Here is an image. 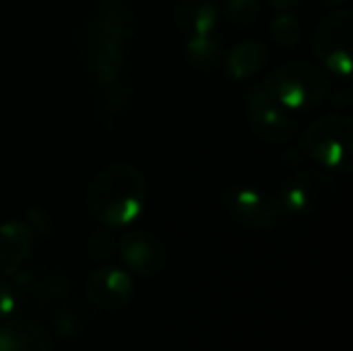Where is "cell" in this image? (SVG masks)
<instances>
[{
	"label": "cell",
	"instance_id": "obj_1",
	"mask_svg": "<svg viewBox=\"0 0 353 351\" xmlns=\"http://www.w3.org/2000/svg\"><path fill=\"white\" fill-rule=\"evenodd\" d=\"M137 33L130 0H87L77 25V48L95 85L97 112L114 122L128 101V58Z\"/></svg>",
	"mask_w": 353,
	"mask_h": 351
},
{
	"label": "cell",
	"instance_id": "obj_2",
	"mask_svg": "<svg viewBox=\"0 0 353 351\" xmlns=\"http://www.w3.org/2000/svg\"><path fill=\"white\" fill-rule=\"evenodd\" d=\"M147 192V178L137 166L110 163L89 182L87 209L105 228H124L143 213Z\"/></svg>",
	"mask_w": 353,
	"mask_h": 351
},
{
	"label": "cell",
	"instance_id": "obj_3",
	"mask_svg": "<svg viewBox=\"0 0 353 351\" xmlns=\"http://www.w3.org/2000/svg\"><path fill=\"white\" fill-rule=\"evenodd\" d=\"M263 85L290 112L314 110L325 101L331 89L329 77L316 64L306 60H290L281 64Z\"/></svg>",
	"mask_w": 353,
	"mask_h": 351
},
{
	"label": "cell",
	"instance_id": "obj_4",
	"mask_svg": "<svg viewBox=\"0 0 353 351\" xmlns=\"http://www.w3.org/2000/svg\"><path fill=\"white\" fill-rule=\"evenodd\" d=\"M353 122L345 114L314 120L304 134V153L321 168L347 172L352 168Z\"/></svg>",
	"mask_w": 353,
	"mask_h": 351
},
{
	"label": "cell",
	"instance_id": "obj_5",
	"mask_svg": "<svg viewBox=\"0 0 353 351\" xmlns=\"http://www.w3.org/2000/svg\"><path fill=\"white\" fill-rule=\"evenodd\" d=\"M337 197V180L325 170L304 168L292 174L279 192V203L285 213L306 217L323 211Z\"/></svg>",
	"mask_w": 353,
	"mask_h": 351
},
{
	"label": "cell",
	"instance_id": "obj_6",
	"mask_svg": "<svg viewBox=\"0 0 353 351\" xmlns=\"http://www.w3.org/2000/svg\"><path fill=\"white\" fill-rule=\"evenodd\" d=\"M223 209L238 225L256 232L275 230L285 215L279 199L250 184H236L228 188L223 194Z\"/></svg>",
	"mask_w": 353,
	"mask_h": 351
},
{
	"label": "cell",
	"instance_id": "obj_7",
	"mask_svg": "<svg viewBox=\"0 0 353 351\" xmlns=\"http://www.w3.org/2000/svg\"><path fill=\"white\" fill-rule=\"evenodd\" d=\"M246 114L254 134L273 145H285L300 132L298 120L292 112L279 103L265 85H256L246 93Z\"/></svg>",
	"mask_w": 353,
	"mask_h": 351
},
{
	"label": "cell",
	"instance_id": "obj_8",
	"mask_svg": "<svg viewBox=\"0 0 353 351\" xmlns=\"http://www.w3.org/2000/svg\"><path fill=\"white\" fill-rule=\"evenodd\" d=\"M352 8H337L316 29L314 52L323 66L337 77L347 79L352 74Z\"/></svg>",
	"mask_w": 353,
	"mask_h": 351
},
{
	"label": "cell",
	"instance_id": "obj_9",
	"mask_svg": "<svg viewBox=\"0 0 353 351\" xmlns=\"http://www.w3.org/2000/svg\"><path fill=\"white\" fill-rule=\"evenodd\" d=\"M118 252L122 263L141 277H155L163 271L168 254L159 238L149 232L132 230L118 240Z\"/></svg>",
	"mask_w": 353,
	"mask_h": 351
},
{
	"label": "cell",
	"instance_id": "obj_10",
	"mask_svg": "<svg viewBox=\"0 0 353 351\" xmlns=\"http://www.w3.org/2000/svg\"><path fill=\"white\" fill-rule=\"evenodd\" d=\"M87 298L101 310H124L134 298V281L124 269L99 267L87 279Z\"/></svg>",
	"mask_w": 353,
	"mask_h": 351
},
{
	"label": "cell",
	"instance_id": "obj_11",
	"mask_svg": "<svg viewBox=\"0 0 353 351\" xmlns=\"http://www.w3.org/2000/svg\"><path fill=\"white\" fill-rule=\"evenodd\" d=\"M33 248L29 223L12 219L0 225V275H17Z\"/></svg>",
	"mask_w": 353,
	"mask_h": 351
},
{
	"label": "cell",
	"instance_id": "obj_12",
	"mask_svg": "<svg viewBox=\"0 0 353 351\" xmlns=\"http://www.w3.org/2000/svg\"><path fill=\"white\" fill-rule=\"evenodd\" d=\"M221 6L217 0H176L174 21L184 37L213 33L219 27Z\"/></svg>",
	"mask_w": 353,
	"mask_h": 351
},
{
	"label": "cell",
	"instance_id": "obj_13",
	"mask_svg": "<svg viewBox=\"0 0 353 351\" xmlns=\"http://www.w3.org/2000/svg\"><path fill=\"white\" fill-rule=\"evenodd\" d=\"M17 290L37 300H60L70 294V279L56 269H33L17 273Z\"/></svg>",
	"mask_w": 353,
	"mask_h": 351
},
{
	"label": "cell",
	"instance_id": "obj_14",
	"mask_svg": "<svg viewBox=\"0 0 353 351\" xmlns=\"http://www.w3.org/2000/svg\"><path fill=\"white\" fill-rule=\"evenodd\" d=\"M269 60V48L263 41L246 39L238 46H234L225 56V68L230 77L244 81L256 74Z\"/></svg>",
	"mask_w": 353,
	"mask_h": 351
},
{
	"label": "cell",
	"instance_id": "obj_15",
	"mask_svg": "<svg viewBox=\"0 0 353 351\" xmlns=\"http://www.w3.org/2000/svg\"><path fill=\"white\" fill-rule=\"evenodd\" d=\"M0 351H52V343L33 323L12 321L0 325Z\"/></svg>",
	"mask_w": 353,
	"mask_h": 351
},
{
	"label": "cell",
	"instance_id": "obj_16",
	"mask_svg": "<svg viewBox=\"0 0 353 351\" xmlns=\"http://www.w3.org/2000/svg\"><path fill=\"white\" fill-rule=\"evenodd\" d=\"M184 54L192 66L203 72H211L223 58V39L219 37V31L184 37Z\"/></svg>",
	"mask_w": 353,
	"mask_h": 351
},
{
	"label": "cell",
	"instance_id": "obj_17",
	"mask_svg": "<svg viewBox=\"0 0 353 351\" xmlns=\"http://www.w3.org/2000/svg\"><path fill=\"white\" fill-rule=\"evenodd\" d=\"M225 19L236 27H252L261 17V0H221Z\"/></svg>",
	"mask_w": 353,
	"mask_h": 351
},
{
	"label": "cell",
	"instance_id": "obj_18",
	"mask_svg": "<svg viewBox=\"0 0 353 351\" xmlns=\"http://www.w3.org/2000/svg\"><path fill=\"white\" fill-rule=\"evenodd\" d=\"M271 37L281 48H288V50L296 48L302 39V25H300L298 17H294L292 12L277 14L271 25Z\"/></svg>",
	"mask_w": 353,
	"mask_h": 351
},
{
	"label": "cell",
	"instance_id": "obj_19",
	"mask_svg": "<svg viewBox=\"0 0 353 351\" xmlns=\"http://www.w3.org/2000/svg\"><path fill=\"white\" fill-rule=\"evenodd\" d=\"M89 321V314L83 304H64L56 317H54V327L62 335H77Z\"/></svg>",
	"mask_w": 353,
	"mask_h": 351
},
{
	"label": "cell",
	"instance_id": "obj_20",
	"mask_svg": "<svg viewBox=\"0 0 353 351\" xmlns=\"http://www.w3.org/2000/svg\"><path fill=\"white\" fill-rule=\"evenodd\" d=\"M89 250L91 254L95 257V261H105L112 257V250H114V238L110 232H97L93 238H91V244H89Z\"/></svg>",
	"mask_w": 353,
	"mask_h": 351
},
{
	"label": "cell",
	"instance_id": "obj_21",
	"mask_svg": "<svg viewBox=\"0 0 353 351\" xmlns=\"http://www.w3.org/2000/svg\"><path fill=\"white\" fill-rule=\"evenodd\" d=\"M17 306V294L14 290L4 281L0 279V319H6Z\"/></svg>",
	"mask_w": 353,
	"mask_h": 351
},
{
	"label": "cell",
	"instance_id": "obj_22",
	"mask_svg": "<svg viewBox=\"0 0 353 351\" xmlns=\"http://www.w3.org/2000/svg\"><path fill=\"white\" fill-rule=\"evenodd\" d=\"M352 101V91L350 87H343V89H337L335 95H333V106L335 108H347Z\"/></svg>",
	"mask_w": 353,
	"mask_h": 351
},
{
	"label": "cell",
	"instance_id": "obj_23",
	"mask_svg": "<svg viewBox=\"0 0 353 351\" xmlns=\"http://www.w3.org/2000/svg\"><path fill=\"white\" fill-rule=\"evenodd\" d=\"M269 2H271V6H273L275 10L288 12V10H292V8H296L302 0H269Z\"/></svg>",
	"mask_w": 353,
	"mask_h": 351
},
{
	"label": "cell",
	"instance_id": "obj_24",
	"mask_svg": "<svg viewBox=\"0 0 353 351\" xmlns=\"http://www.w3.org/2000/svg\"><path fill=\"white\" fill-rule=\"evenodd\" d=\"M319 2H321L323 6H341L345 0H319Z\"/></svg>",
	"mask_w": 353,
	"mask_h": 351
}]
</instances>
